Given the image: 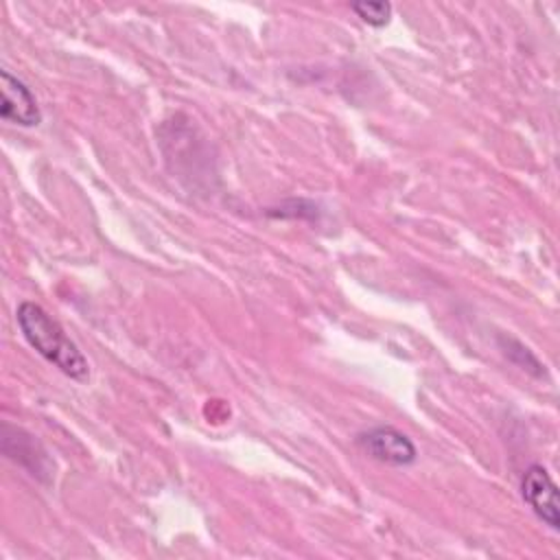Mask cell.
I'll list each match as a JSON object with an SVG mask.
<instances>
[{
	"mask_svg": "<svg viewBox=\"0 0 560 560\" xmlns=\"http://www.w3.org/2000/svg\"><path fill=\"white\" fill-rule=\"evenodd\" d=\"M18 326L28 341V346L61 370L72 381L85 383L90 378V365L77 343L66 335V330L55 322L39 304L24 300L18 304L15 311Z\"/></svg>",
	"mask_w": 560,
	"mask_h": 560,
	"instance_id": "6da1fadb",
	"label": "cell"
},
{
	"mask_svg": "<svg viewBox=\"0 0 560 560\" xmlns=\"http://www.w3.org/2000/svg\"><path fill=\"white\" fill-rule=\"evenodd\" d=\"M354 444L372 459L387 466H411L418 459L416 444L396 427L378 424L354 438Z\"/></svg>",
	"mask_w": 560,
	"mask_h": 560,
	"instance_id": "7a4b0ae2",
	"label": "cell"
},
{
	"mask_svg": "<svg viewBox=\"0 0 560 560\" xmlns=\"http://www.w3.org/2000/svg\"><path fill=\"white\" fill-rule=\"evenodd\" d=\"M521 497L529 510L551 529H560L558 486L542 464H532L521 479Z\"/></svg>",
	"mask_w": 560,
	"mask_h": 560,
	"instance_id": "3957f363",
	"label": "cell"
},
{
	"mask_svg": "<svg viewBox=\"0 0 560 560\" xmlns=\"http://www.w3.org/2000/svg\"><path fill=\"white\" fill-rule=\"evenodd\" d=\"M0 90H2V98H0V116L7 122L20 125V127H35L42 122V109L35 101V94L31 92V88L13 77L9 70L0 72Z\"/></svg>",
	"mask_w": 560,
	"mask_h": 560,
	"instance_id": "277c9868",
	"label": "cell"
},
{
	"mask_svg": "<svg viewBox=\"0 0 560 560\" xmlns=\"http://www.w3.org/2000/svg\"><path fill=\"white\" fill-rule=\"evenodd\" d=\"M2 453L37 479H50L52 475V464L46 448L31 433L7 422L2 424Z\"/></svg>",
	"mask_w": 560,
	"mask_h": 560,
	"instance_id": "5b68a950",
	"label": "cell"
},
{
	"mask_svg": "<svg viewBox=\"0 0 560 560\" xmlns=\"http://www.w3.org/2000/svg\"><path fill=\"white\" fill-rule=\"evenodd\" d=\"M352 13L357 18H361L365 24L374 26V28H381V26H387L389 20H392V4L385 2V0H378V2H352L350 4Z\"/></svg>",
	"mask_w": 560,
	"mask_h": 560,
	"instance_id": "8992f818",
	"label": "cell"
}]
</instances>
